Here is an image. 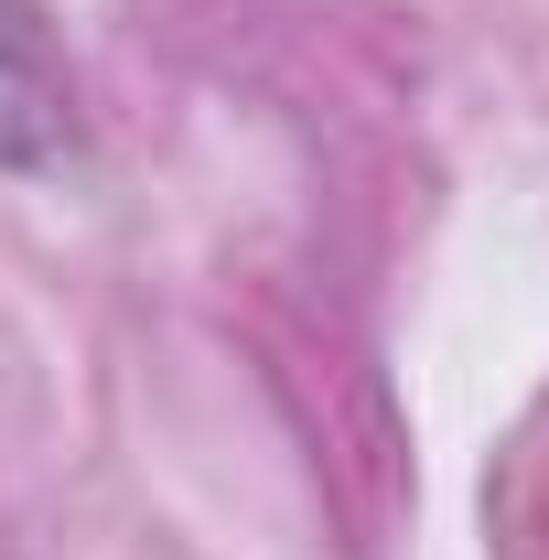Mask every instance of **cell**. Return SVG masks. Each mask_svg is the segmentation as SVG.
I'll return each mask as SVG.
<instances>
[{
  "instance_id": "cell-1",
  "label": "cell",
  "mask_w": 549,
  "mask_h": 560,
  "mask_svg": "<svg viewBox=\"0 0 549 560\" xmlns=\"http://www.w3.org/2000/svg\"><path fill=\"white\" fill-rule=\"evenodd\" d=\"M55 130H66L55 66H44L33 22H22V11H0V162H33V151H55Z\"/></svg>"
}]
</instances>
